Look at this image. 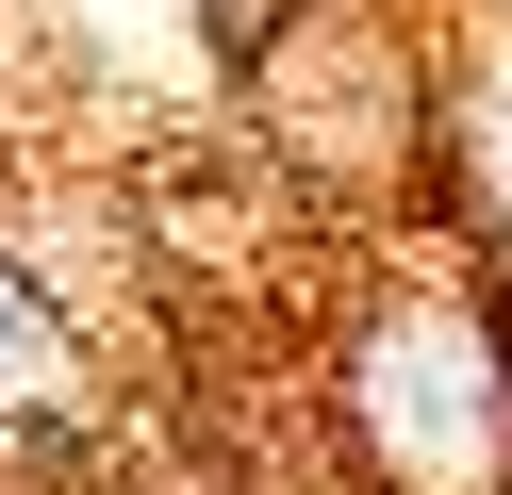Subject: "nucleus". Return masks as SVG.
Masks as SVG:
<instances>
[{
  "label": "nucleus",
  "mask_w": 512,
  "mask_h": 495,
  "mask_svg": "<svg viewBox=\"0 0 512 495\" xmlns=\"http://www.w3.org/2000/svg\"><path fill=\"white\" fill-rule=\"evenodd\" d=\"M232 17H265V0H232Z\"/></svg>",
  "instance_id": "nucleus-1"
}]
</instances>
